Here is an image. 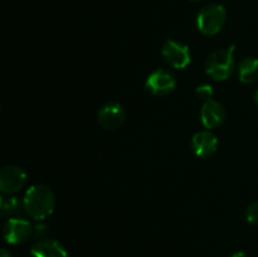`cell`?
<instances>
[{"mask_svg": "<svg viewBox=\"0 0 258 257\" xmlns=\"http://www.w3.org/2000/svg\"><path fill=\"white\" fill-rule=\"evenodd\" d=\"M20 211V202L18 201V198L15 197H10V198L4 199V203H3V208L0 213L3 216H7L9 218L17 216Z\"/></svg>", "mask_w": 258, "mask_h": 257, "instance_id": "cell-13", "label": "cell"}, {"mask_svg": "<svg viewBox=\"0 0 258 257\" xmlns=\"http://www.w3.org/2000/svg\"><path fill=\"white\" fill-rule=\"evenodd\" d=\"M227 20V12L222 5L211 4L204 7L197 17V27L203 34L214 35L221 32Z\"/></svg>", "mask_w": 258, "mask_h": 257, "instance_id": "cell-3", "label": "cell"}, {"mask_svg": "<svg viewBox=\"0 0 258 257\" xmlns=\"http://www.w3.org/2000/svg\"><path fill=\"white\" fill-rule=\"evenodd\" d=\"M32 257H67L64 247L55 239L43 238L39 239L32 247Z\"/></svg>", "mask_w": 258, "mask_h": 257, "instance_id": "cell-11", "label": "cell"}, {"mask_svg": "<svg viewBox=\"0 0 258 257\" xmlns=\"http://www.w3.org/2000/svg\"><path fill=\"white\" fill-rule=\"evenodd\" d=\"M246 219L249 224L257 226L258 224V202L249 204L246 209Z\"/></svg>", "mask_w": 258, "mask_h": 257, "instance_id": "cell-14", "label": "cell"}, {"mask_svg": "<svg viewBox=\"0 0 258 257\" xmlns=\"http://www.w3.org/2000/svg\"><path fill=\"white\" fill-rule=\"evenodd\" d=\"M161 54L168 65L175 68H185L190 63V52L185 44L176 40H166Z\"/></svg>", "mask_w": 258, "mask_h": 257, "instance_id": "cell-7", "label": "cell"}, {"mask_svg": "<svg viewBox=\"0 0 258 257\" xmlns=\"http://www.w3.org/2000/svg\"><path fill=\"white\" fill-rule=\"evenodd\" d=\"M191 148L199 158H208L216 153L218 148V139L211 131H199L191 139Z\"/></svg>", "mask_w": 258, "mask_h": 257, "instance_id": "cell-10", "label": "cell"}, {"mask_svg": "<svg viewBox=\"0 0 258 257\" xmlns=\"http://www.w3.org/2000/svg\"><path fill=\"white\" fill-rule=\"evenodd\" d=\"M201 118L207 128L218 127L226 118V110L221 102L212 98L204 102L201 110Z\"/></svg>", "mask_w": 258, "mask_h": 257, "instance_id": "cell-9", "label": "cell"}, {"mask_svg": "<svg viewBox=\"0 0 258 257\" xmlns=\"http://www.w3.org/2000/svg\"><path fill=\"white\" fill-rule=\"evenodd\" d=\"M4 238L8 243L18 244L25 242L30 236H33V226L29 221L19 217H13L8 219L4 226Z\"/></svg>", "mask_w": 258, "mask_h": 257, "instance_id": "cell-4", "label": "cell"}, {"mask_svg": "<svg viewBox=\"0 0 258 257\" xmlns=\"http://www.w3.org/2000/svg\"><path fill=\"white\" fill-rule=\"evenodd\" d=\"M231 257H249L248 254H246L244 252H236V253L232 254Z\"/></svg>", "mask_w": 258, "mask_h": 257, "instance_id": "cell-18", "label": "cell"}, {"mask_svg": "<svg viewBox=\"0 0 258 257\" xmlns=\"http://www.w3.org/2000/svg\"><path fill=\"white\" fill-rule=\"evenodd\" d=\"M234 50L232 45L228 49H218L212 53L206 60V71L213 80L226 81L234 70Z\"/></svg>", "mask_w": 258, "mask_h": 257, "instance_id": "cell-2", "label": "cell"}, {"mask_svg": "<svg viewBox=\"0 0 258 257\" xmlns=\"http://www.w3.org/2000/svg\"><path fill=\"white\" fill-rule=\"evenodd\" d=\"M25 181L27 175L19 166L8 165L0 169V193H17L25 185Z\"/></svg>", "mask_w": 258, "mask_h": 257, "instance_id": "cell-5", "label": "cell"}, {"mask_svg": "<svg viewBox=\"0 0 258 257\" xmlns=\"http://www.w3.org/2000/svg\"><path fill=\"white\" fill-rule=\"evenodd\" d=\"M175 78L169 71L158 70L151 73L146 80V88L158 96L168 95L175 88Z\"/></svg>", "mask_w": 258, "mask_h": 257, "instance_id": "cell-8", "label": "cell"}, {"mask_svg": "<svg viewBox=\"0 0 258 257\" xmlns=\"http://www.w3.org/2000/svg\"><path fill=\"white\" fill-rule=\"evenodd\" d=\"M55 198L53 191L43 184L32 185L23 199V208L30 218L42 221L53 213Z\"/></svg>", "mask_w": 258, "mask_h": 257, "instance_id": "cell-1", "label": "cell"}, {"mask_svg": "<svg viewBox=\"0 0 258 257\" xmlns=\"http://www.w3.org/2000/svg\"><path fill=\"white\" fill-rule=\"evenodd\" d=\"M98 123L105 130H117L123 125L126 118V112L122 105L117 102H108L103 105L98 111Z\"/></svg>", "mask_w": 258, "mask_h": 257, "instance_id": "cell-6", "label": "cell"}, {"mask_svg": "<svg viewBox=\"0 0 258 257\" xmlns=\"http://www.w3.org/2000/svg\"><path fill=\"white\" fill-rule=\"evenodd\" d=\"M0 257H12V253L8 249L0 248Z\"/></svg>", "mask_w": 258, "mask_h": 257, "instance_id": "cell-17", "label": "cell"}, {"mask_svg": "<svg viewBox=\"0 0 258 257\" xmlns=\"http://www.w3.org/2000/svg\"><path fill=\"white\" fill-rule=\"evenodd\" d=\"M47 232H48V227L45 226V224L39 223L33 226V237H35V238L43 239V236H44Z\"/></svg>", "mask_w": 258, "mask_h": 257, "instance_id": "cell-16", "label": "cell"}, {"mask_svg": "<svg viewBox=\"0 0 258 257\" xmlns=\"http://www.w3.org/2000/svg\"><path fill=\"white\" fill-rule=\"evenodd\" d=\"M196 93L197 96H198L199 100L206 102V101L212 100V96H213V88H212V86L209 85H201L197 87Z\"/></svg>", "mask_w": 258, "mask_h": 257, "instance_id": "cell-15", "label": "cell"}, {"mask_svg": "<svg viewBox=\"0 0 258 257\" xmlns=\"http://www.w3.org/2000/svg\"><path fill=\"white\" fill-rule=\"evenodd\" d=\"M254 102H256V105L258 106V91L256 92V96H254Z\"/></svg>", "mask_w": 258, "mask_h": 257, "instance_id": "cell-20", "label": "cell"}, {"mask_svg": "<svg viewBox=\"0 0 258 257\" xmlns=\"http://www.w3.org/2000/svg\"><path fill=\"white\" fill-rule=\"evenodd\" d=\"M239 80L243 83H253L258 81V59L253 57H247L239 63L238 67Z\"/></svg>", "mask_w": 258, "mask_h": 257, "instance_id": "cell-12", "label": "cell"}, {"mask_svg": "<svg viewBox=\"0 0 258 257\" xmlns=\"http://www.w3.org/2000/svg\"><path fill=\"white\" fill-rule=\"evenodd\" d=\"M3 203H4V199H3V197L0 196V212H2V208H3Z\"/></svg>", "mask_w": 258, "mask_h": 257, "instance_id": "cell-19", "label": "cell"}]
</instances>
